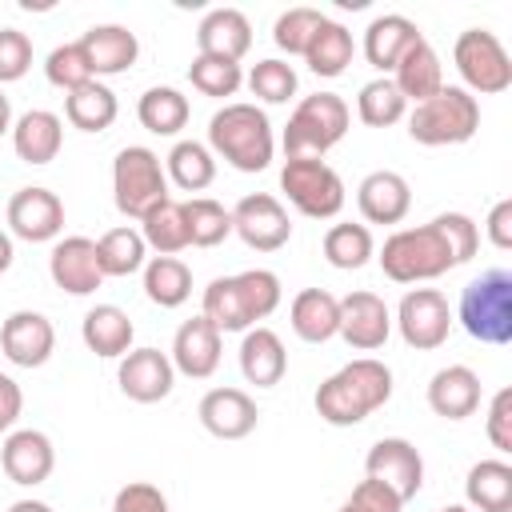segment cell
<instances>
[{"label": "cell", "mask_w": 512, "mask_h": 512, "mask_svg": "<svg viewBox=\"0 0 512 512\" xmlns=\"http://www.w3.org/2000/svg\"><path fill=\"white\" fill-rule=\"evenodd\" d=\"M184 224H188V244L192 248H216L220 240L232 236V212L212 196L184 200Z\"/></svg>", "instance_id": "39"}, {"label": "cell", "mask_w": 512, "mask_h": 512, "mask_svg": "<svg viewBox=\"0 0 512 512\" xmlns=\"http://www.w3.org/2000/svg\"><path fill=\"white\" fill-rule=\"evenodd\" d=\"M232 232L256 248V252H276L292 240V224H288V212L276 196L268 192H252L244 196L236 208H232Z\"/></svg>", "instance_id": "12"}, {"label": "cell", "mask_w": 512, "mask_h": 512, "mask_svg": "<svg viewBox=\"0 0 512 512\" xmlns=\"http://www.w3.org/2000/svg\"><path fill=\"white\" fill-rule=\"evenodd\" d=\"M356 204H360V216L368 224H400L412 208V188L400 172H368L356 188Z\"/></svg>", "instance_id": "22"}, {"label": "cell", "mask_w": 512, "mask_h": 512, "mask_svg": "<svg viewBox=\"0 0 512 512\" xmlns=\"http://www.w3.org/2000/svg\"><path fill=\"white\" fill-rule=\"evenodd\" d=\"M240 372L248 384L256 388H276L288 372V352H284V340L272 332V328H248L244 340H240Z\"/></svg>", "instance_id": "27"}, {"label": "cell", "mask_w": 512, "mask_h": 512, "mask_svg": "<svg viewBox=\"0 0 512 512\" xmlns=\"http://www.w3.org/2000/svg\"><path fill=\"white\" fill-rule=\"evenodd\" d=\"M0 468L12 484H24V488H36L52 476L56 468V448L44 432L36 428H20V432H8L4 444H0Z\"/></svg>", "instance_id": "17"}, {"label": "cell", "mask_w": 512, "mask_h": 512, "mask_svg": "<svg viewBox=\"0 0 512 512\" xmlns=\"http://www.w3.org/2000/svg\"><path fill=\"white\" fill-rule=\"evenodd\" d=\"M388 400H392V372L372 356L344 364L316 388V412L332 428H352L368 420L376 408H384Z\"/></svg>", "instance_id": "1"}, {"label": "cell", "mask_w": 512, "mask_h": 512, "mask_svg": "<svg viewBox=\"0 0 512 512\" xmlns=\"http://www.w3.org/2000/svg\"><path fill=\"white\" fill-rule=\"evenodd\" d=\"M376 256L368 224H332L324 232V260L340 272H356Z\"/></svg>", "instance_id": "40"}, {"label": "cell", "mask_w": 512, "mask_h": 512, "mask_svg": "<svg viewBox=\"0 0 512 512\" xmlns=\"http://www.w3.org/2000/svg\"><path fill=\"white\" fill-rule=\"evenodd\" d=\"M12 260H16V248H12V236L8 232H0V276L12 268Z\"/></svg>", "instance_id": "54"}, {"label": "cell", "mask_w": 512, "mask_h": 512, "mask_svg": "<svg viewBox=\"0 0 512 512\" xmlns=\"http://www.w3.org/2000/svg\"><path fill=\"white\" fill-rule=\"evenodd\" d=\"M20 408H24V392H20V384H16L12 376H4V372H0V436L16 424Z\"/></svg>", "instance_id": "52"}, {"label": "cell", "mask_w": 512, "mask_h": 512, "mask_svg": "<svg viewBox=\"0 0 512 512\" xmlns=\"http://www.w3.org/2000/svg\"><path fill=\"white\" fill-rule=\"evenodd\" d=\"M208 148L224 156L236 172H264L276 152L272 124L256 104H224L208 120Z\"/></svg>", "instance_id": "3"}, {"label": "cell", "mask_w": 512, "mask_h": 512, "mask_svg": "<svg viewBox=\"0 0 512 512\" xmlns=\"http://www.w3.org/2000/svg\"><path fill=\"white\" fill-rule=\"evenodd\" d=\"M64 144V120L48 108H32L12 124V148L24 164H48L60 156Z\"/></svg>", "instance_id": "29"}, {"label": "cell", "mask_w": 512, "mask_h": 512, "mask_svg": "<svg viewBox=\"0 0 512 512\" xmlns=\"http://www.w3.org/2000/svg\"><path fill=\"white\" fill-rule=\"evenodd\" d=\"M436 224L444 228V236H448V244H452L456 264H468V260L476 256V248H480V228H476L464 212H440V216H436Z\"/></svg>", "instance_id": "49"}, {"label": "cell", "mask_w": 512, "mask_h": 512, "mask_svg": "<svg viewBox=\"0 0 512 512\" xmlns=\"http://www.w3.org/2000/svg\"><path fill=\"white\" fill-rule=\"evenodd\" d=\"M80 336H84L88 352L112 360V356H128V352H132L136 328H132V320H128L124 308H116V304H96V308L84 316Z\"/></svg>", "instance_id": "31"}, {"label": "cell", "mask_w": 512, "mask_h": 512, "mask_svg": "<svg viewBox=\"0 0 512 512\" xmlns=\"http://www.w3.org/2000/svg\"><path fill=\"white\" fill-rule=\"evenodd\" d=\"M112 200L128 220H144L156 204L168 196V176L160 168V156L144 144H128L112 160Z\"/></svg>", "instance_id": "8"}, {"label": "cell", "mask_w": 512, "mask_h": 512, "mask_svg": "<svg viewBox=\"0 0 512 512\" xmlns=\"http://www.w3.org/2000/svg\"><path fill=\"white\" fill-rule=\"evenodd\" d=\"M44 76H48V84L64 88V96L76 92V88H84L88 80H96L88 56H84V48H80V40H76V44H60V48H52L48 60H44Z\"/></svg>", "instance_id": "46"}, {"label": "cell", "mask_w": 512, "mask_h": 512, "mask_svg": "<svg viewBox=\"0 0 512 512\" xmlns=\"http://www.w3.org/2000/svg\"><path fill=\"white\" fill-rule=\"evenodd\" d=\"M80 48L92 64V76H116V72H128L140 56V40L136 32H128L124 24H92L84 36H80Z\"/></svg>", "instance_id": "24"}, {"label": "cell", "mask_w": 512, "mask_h": 512, "mask_svg": "<svg viewBox=\"0 0 512 512\" xmlns=\"http://www.w3.org/2000/svg\"><path fill=\"white\" fill-rule=\"evenodd\" d=\"M396 328H400L404 344L416 348V352L440 348L448 340V328H452V312H448L444 292H436V288L404 292V300L396 308Z\"/></svg>", "instance_id": "11"}, {"label": "cell", "mask_w": 512, "mask_h": 512, "mask_svg": "<svg viewBox=\"0 0 512 512\" xmlns=\"http://www.w3.org/2000/svg\"><path fill=\"white\" fill-rule=\"evenodd\" d=\"M112 512H172V508H168V496H164L156 484L132 480V484H124V488L116 492Z\"/></svg>", "instance_id": "50"}, {"label": "cell", "mask_w": 512, "mask_h": 512, "mask_svg": "<svg viewBox=\"0 0 512 512\" xmlns=\"http://www.w3.org/2000/svg\"><path fill=\"white\" fill-rule=\"evenodd\" d=\"M248 48H252V24L240 8H212L196 28V52L200 56L240 64V56Z\"/></svg>", "instance_id": "23"}, {"label": "cell", "mask_w": 512, "mask_h": 512, "mask_svg": "<svg viewBox=\"0 0 512 512\" xmlns=\"http://www.w3.org/2000/svg\"><path fill=\"white\" fill-rule=\"evenodd\" d=\"M280 188L292 200V208L312 220H332L344 208V180L324 160H284Z\"/></svg>", "instance_id": "10"}, {"label": "cell", "mask_w": 512, "mask_h": 512, "mask_svg": "<svg viewBox=\"0 0 512 512\" xmlns=\"http://www.w3.org/2000/svg\"><path fill=\"white\" fill-rule=\"evenodd\" d=\"M8 228L28 244L56 240L64 228V200L48 188H20L8 200Z\"/></svg>", "instance_id": "14"}, {"label": "cell", "mask_w": 512, "mask_h": 512, "mask_svg": "<svg viewBox=\"0 0 512 512\" xmlns=\"http://www.w3.org/2000/svg\"><path fill=\"white\" fill-rule=\"evenodd\" d=\"M220 352H224V340L220 332L212 328V320L204 316H192L176 328L172 336V368L192 376V380H208L216 368H220Z\"/></svg>", "instance_id": "20"}, {"label": "cell", "mask_w": 512, "mask_h": 512, "mask_svg": "<svg viewBox=\"0 0 512 512\" xmlns=\"http://www.w3.org/2000/svg\"><path fill=\"white\" fill-rule=\"evenodd\" d=\"M288 320H292V332L308 344H324L340 332V300L324 288H304L296 292L292 308H288Z\"/></svg>", "instance_id": "30"}, {"label": "cell", "mask_w": 512, "mask_h": 512, "mask_svg": "<svg viewBox=\"0 0 512 512\" xmlns=\"http://www.w3.org/2000/svg\"><path fill=\"white\" fill-rule=\"evenodd\" d=\"M176 188L184 192H200L216 180V160H212V148L200 144V140H176L172 152H168V172Z\"/></svg>", "instance_id": "38"}, {"label": "cell", "mask_w": 512, "mask_h": 512, "mask_svg": "<svg viewBox=\"0 0 512 512\" xmlns=\"http://www.w3.org/2000/svg\"><path fill=\"white\" fill-rule=\"evenodd\" d=\"M48 276L68 296L96 292L104 284V272H100V260H96V240H88V236H64V240H56V248L48 256Z\"/></svg>", "instance_id": "18"}, {"label": "cell", "mask_w": 512, "mask_h": 512, "mask_svg": "<svg viewBox=\"0 0 512 512\" xmlns=\"http://www.w3.org/2000/svg\"><path fill=\"white\" fill-rule=\"evenodd\" d=\"M116 380H120V392L136 404H156L172 392L176 384V368L168 360V352L160 348H136L128 356H120V368H116Z\"/></svg>", "instance_id": "16"}, {"label": "cell", "mask_w": 512, "mask_h": 512, "mask_svg": "<svg viewBox=\"0 0 512 512\" xmlns=\"http://www.w3.org/2000/svg\"><path fill=\"white\" fill-rule=\"evenodd\" d=\"M464 496L476 512H512V464L508 460H480L468 468Z\"/></svg>", "instance_id": "32"}, {"label": "cell", "mask_w": 512, "mask_h": 512, "mask_svg": "<svg viewBox=\"0 0 512 512\" xmlns=\"http://www.w3.org/2000/svg\"><path fill=\"white\" fill-rule=\"evenodd\" d=\"M188 80H192V88L200 92V96H216V100H224V96H236V88L244 84V72H240V64H232V60H216V56H192V64H188Z\"/></svg>", "instance_id": "43"}, {"label": "cell", "mask_w": 512, "mask_h": 512, "mask_svg": "<svg viewBox=\"0 0 512 512\" xmlns=\"http://www.w3.org/2000/svg\"><path fill=\"white\" fill-rule=\"evenodd\" d=\"M348 348L356 352H376L392 336V312L376 292H348L340 300V332Z\"/></svg>", "instance_id": "15"}, {"label": "cell", "mask_w": 512, "mask_h": 512, "mask_svg": "<svg viewBox=\"0 0 512 512\" xmlns=\"http://www.w3.org/2000/svg\"><path fill=\"white\" fill-rule=\"evenodd\" d=\"M140 236L148 248H156L160 256H176L188 248V224H184V204L164 200L156 204L144 220H140Z\"/></svg>", "instance_id": "41"}, {"label": "cell", "mask_w": 512, "mask_h": 512, "mask_svg": "<svg viewBox=\"0 0 512 512\" xmlns=\"http://www.w3.org/2000/svg\"><path fill=\"white\" fill-rule=\"evenodd\" d=\"M32 68V40L20 28H0V84L20 80Z\"/></svg>", "instance_id": "48"}, {"label": "cell", "mask_w": 512, "mask_h": 512, "mask_svg": "<svg viewBox=\"0 0 512 512\" xmlns=\"http://www.w3.org/2000/svg\"><path fill=\"white\" fill-rule=\"evenodd\" d=\"M460 324L480 344L512 340V272L488 268L460 292Z\"/></svg>", "instance_id": "7"}, {"label": "cell", "mask_w": 512, "mask_h": 512, "mask_svg": "<svg viewBox=\"0 0 512 512\" xmlns=\"http://www.w3.org/2000/svg\"><path fill=\"white\" fill-rule=\"evenodd\" d=\"M96 260H100L104 276H132V272H140L148 264V244H144V236L132 224L108 228L96 240Z\"/></svg>", "instance_id": "34"}, {"label": "cell", "mask_w": 512, "mask_h": 512, "mask_svg": "<svg viewBox=\"0 0 512 512\" xmlns=\"http://www.w3.org/2000/svg\"><path fill=\"white\" fill-rule=\"evenodd\" d=\"M348 104L336 92H316L296 104L284 128V156L288 160H324L328 148H336L348 132Z\"/></svg>", "instance_id": "5"}, {"label": "cell", "mask_w": 512, "mask_h": 512, "mask_svg": "<svg viewBox=\"0 0 512 512\" xmlns=\"http://www.w3.org/2000/svg\"><path fill=\"white\" fill-rule=\"evenodd\" d=\"M440 512H468V508H460V504H448V508H440Z\"/></svg>", "instance_id": "57"}, {"label": "cell", "mask_w": 512, "mask_h": 512, "mask_svg": "<svg viewBox=\"0 0 512 512\" xmlns=\"http://www.w3.org/2000/svg\"><path fill=\"white\" fill-rule=\"evenodd\" d=\"M324 20H328V16L316 12V8H288V12L276 16V24H272V40H276L280 52H288V56H304V48L312 44V36L320 32Z\"/></svg>", "instance_id": "44"}, {"label": "cell", "mask_w": 512, "mask_h": 512, "mask_svg": "<svg viewBox=\"0 0 512 512\" xmlns=\"http://www.w3.org/2000/svg\"><path fill=\"white\" fill-rule=\"evenodd\" d=\"M420 40V28L400 16V12H384L364 28V60L376 72H392L400 64V56Z\"/></svg>", "instance_id": "28"}, {"label": "cell", "mask_w": 512, "mask_h": 512, "mask_svg": "<svg viewBox=\"0 0 512 512\" xmlns=\"http://www.w3.org/2000/svg\"><path fill=\"white\" fill-rule=\"evenodd\" d=\"M488 440L496 452H512V388H500L488 404Z\"/></svg>", "instance_id": "51"}, {"label": "cell", "mask_w": 512, "mask_h": 512, "mask_svg": "<svg viewBox=\"0 0 512 512\" xmlns=\"http://www.w3.org/2000/svg\"><path fill=\"white\" fill-rule=\"evenodd\" d=\"M196 412H200V424L216 440H244L260 420L256 400L244 388H212V392H204Z\"/></svg>", "instance_id": "21"}, {"label": "cell", "mask_w": 512, "mask_h": 512, "mask_svg": "<svg viewBox=\"0 0 512 512\" xmlns=\"http://www.w3.org/2000/svg\"><path fill=\"white\" fill-rule=\"evenodd\" d=\"M428 408L444 420H464L480 408V376L468 364H448L428 380Z\"/></svg>", "instance_id": "25"}, {"label": "cell", "mask_w": 512, "mask_h": 512, "mask_svg": "<svg viewBox=\"0 0 512 512\" xmlns=\"http://www.w3.org/2000/svg\"><path fill=\"white\" fill-rule=\"evenodd\" d=\"M280 308V276L268 268H248L236 276H216L204 288V320H212L216 332H248L256 320L272 316Z\"/></svg>", "instance_id": "2"}, {"label": "cell", "mask_w": 512, "mask_h": 512, "mask_svg": "<svg viewBox=\"0 0 512 512\" xmlns=\"http://www.w3.org/2000/svg\"><path fill=\"white\" fill-rule=\"evenodd\" d=\"M352 56H356V44H352V32L344 28V24H336V20H324L320 24V32L312 36V44L304 48V60H308V68L316 72V76H340L348 64H352Z\"/></svg>", "instance_id": "36"}, {"label": "cell", "mask_w": 512, "mask_h": 512, "mask_svg": "<svg viewBox=\"0 0 512 512\" xmlns=\"http://www.w3.org/2000/svg\"><path fill=\"white\" fill-rule=\"evenodd\" d=\"M364 472L380 484H388L400 500H412L424 484V460L416 452V444H408L404 436H384L368 448L364 456Z\"/></svg>", "instance_id": "13"}, {"label": "cell", "mask_w": 512, "mask_h": 512, "mask_svg": "<svg viewBox=\"0 0 512 512\" xmlns=\"http://www.w3.org/2000/svg\"><path fill=\"white\" fill-rule=\"evenodd\" d=\"M400 508H404V500H400L388 484L364 476V480L352 488V496H348L336 512H400Z\"/></svg>", "instance_id": "47"}, {"label": "cell", "mask_w": 512, "mask_h": 512, "mask_svg": "<svg viewBox=\"0 0 512 512\" xmlns=\"http://www.w3.org/2000/svg\"><path fill=\"white\" fill-rule=\"evenodd\" d=\"M8 512H52V508H48L44 500H16Z\"/></svg>", "instance_id": "55"}, {"label": "cell", "mask_w": 512, "mask_h": 512, "mask_svg": "<svg viewBox=\"0 0 512 512\" xmlns=\"http://www.w3.org/2000/svg\"><path fill=\"white\" fill-rule=\"evenodd\" d=\"M0 348H4V356H8L16 368H40V364H48V356H52V348H56V328H52V320H48L44 312L20 308V312H12V316L4 320V328H0Z\"/></svg>", "instance_id": "19"}, {"label": "cell", "mask_w": 512, "mask_h": 512, "mask_svg": "<svg viewBox=\"0 0 512 512\" xmlns=\"http://www.w3.org/2000/svg\"><path fill=\"white\" fill-rule=\"evenodd\" d=\"M4 132H12V104H8V96L0 92V136Z\"/></svg>", "instance_id": "56"}, {"label": "cell", "mask_w": 512, "mask_h": 512, "mask_svg": "<svg viewBox=\"0 0 512 512\" xmlns=\"http://www.w3.org/2000/svg\"><path fill=\"white\" fill-rule=\"evenodd\" d=\"M480 128V100L468 88L444 84L436 96L412 108L408 116V136L424 148H444V144H464Z\"/></svg>", "instance_id": "6"}, {"label": "cell", "mask_w": 512, "mask_h": 512, "mask_svg": "<svg viewBox=\"0 0 512 512\" xmlns=\"http://www.w3.org/2000/svg\"><path fill=\"white\" fill-rule=\"evenodd\" d=\"M388 80L396 84V92H400L404 100L424 104L428 96H436V92L444 88V64H440L436 48L420 36V40L400 56V64L392 68V76H388Z\"/></svg>", "instance_id": "26"}, {"label": "cell", "mask_w": 512, "mask_h": 512, "mask_svg": "<svg viewBox=\"0 0 512 512\" xmlns=\"http://www.w3.org/2000/svg\"><path fill=\"white\" fill-rule=\"evenodd\" d=\"M488 240L496 248H512V200H496L488 212Z\"/></svg>", "instance_id": "53"}, {"label": "cell", "mask_w": 512, "mask_h": 512, "mask_svg": "<svg viewBox=\"0 0 512 512\" xmlns=\"http://www.w3.org/2000/svg\"><path fill=\"white\" fill-rule=\"evenodd\" d=\"M116 112H120L116 92L108 84H100V80H88L84 88H76V92L64 96V116L80 132H104V128H112Z\"/></svg>", "instance_id": "33"}, {"label": "cell", "mask_w": 512, "mask_h": 512, "mask_svg": "<svg viewBox=\"0 0 512 512\" xmlns=\"http://www.w3.org/2000/svg\"><path fill=\"white\" fill-rule=\"evenodd\" d=\"M404 112H408V100L396 92V84H392L388 76L368 80V84L360 88V96H356V116H360L368 128H388V124L404 120Z\"/></svg>", "instance_id": "42"}, {"label": "cell", "mask_w": 512, "mask_h": 512, "mask_svg": "<svg viewBox=\"0 0 512 512\" xmlns=\"http://www.w3.org/2000/svg\"><path fill=\"white\" fill-rule=\"evenodd\" d=\"M248 88L264 104H288L296 96V68L288 60H276V56L272 60H260L248 72Z\"/></svg>", "instance_id": "45"}, {"label": "cell", "mask_w": 512, "mask_h": 512, "mask_svg": "<svg viewBox=\"0 0 512 512\" xmlns=\"http://www.w3.org/2000/svg\"><path fill=\"white\" fill-rule=\"evenodd\" d=\"M380 268L396 284H416V280H436V276L452 272L456 256H452V244H448L444 228L436 220H428L420 228L392 232L380 248Z\"/></svg>", "instance_id": "4"}, {"label": "cell", "mask_w": 512, "mask_h": 512, "mask_svg": "<svg viewBox=\"0 0 512 512\" xmlns=\"http://www.w3.org/2000/svg\"><path fill=\"white\" fill-rule=\"evenodd\" d=\"M144 296L160 308H180L192 296V268L176 256H152L144 264Z\"/></svg>", "instance_id": "35"}, {"label": "cell", "mask_w": 512, "mask_h": 512, "mask_svg": "<svg viewBox=\"0 0 512 512\" xmlns=\"http://www.w3.org/2000/svg\"><path fill=\"white\" fill-rule=\"evenodd\" d=\"M452 64L472 92L496 96L512 84V60H508L504 44L496 40V32H488V28H464L452 44Z\"/></svg>", "instance_id": "9"}, {"label": "cell", "mask_w": 512, "mask_h": 512, "mask_svg": "<svg viewBox=\"0 0 512 512\" xmlns=\"http://www.w3.org/2000/svg\"><path fill=\"white\" fill-rule=\"evenodd\" d=\"M136 116H140V124H144L148 132H156V136H176V132L188 124L192 108H188V96L176 92V88H148V92L140 96V104H136Z\"/></svg>", "instance_id": "37"}]
</instances>
